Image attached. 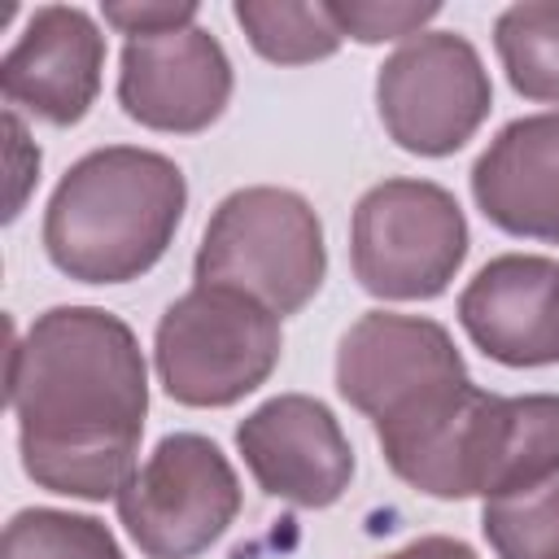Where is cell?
<instances>
[{"label": "cell", "mask_w": 559, "mask_h": 559, "mask_svg": "<svg viewBox=\"0 0 559 559\" xmlns=\"http://www.w3.org/2000/svg\"><path fill=\"white\" fill-rule=\"evenodd\" d=\"M4 397L22 472L61 498L105 502L140 467L148 367L127 319L105 306H52L9 349Z\"/></svg>", "instance_id": "obj_1"}, {"label": "cell", "mask_w": 559, "mask_h": 559, "mask_svg": "<svg viewBox=\"0 0 559 559\" xmlns=\"http://www.w3.org/2000/svg\"><path fill=\"white\" fill-rule=\"evenodd\" d=\"M188 210V179L175 157L140 144L83 153L44 210V253L79 284H131L148 275Z\"/></svg>", "instance_id": "obj_2"}, {"label": "cell", "mask_w": 559, "mask_h": 559, "mask_svg": "<svg viewBox=\"0 0 559 559\" xmlns=\"http://www.w3.org/2000/svg\"><path fill=\"white\" fill-rule=\"evenodd\" d=\"M336 393L371 419L380 454L402 480L476 393V380L437 319L367 310L336 345Z\"/></svg>", "instance_id": "obj_3"}, {"label": "cell", "mask_w": 559, "mask_h": 559, "mask_svg": "<svg viewBox=\"0 0 559 559\" xmlns=\"http://www.w3.org/2000/svg\"><path fill=\"white\" fill-rule=\"evenodd\" d=\"M328 275V245L319 210L275 183L227 192L197 245L192 280L249 293L266 310L297 314L314 301Z\"/></svg>", "instance_id": "obj_4"}, {"label": "cell", "mask_w": 559, "mask_h": 559, "mask_svg": "<svg viewBox=\"0 0 559 559\" xmlns=\"http://www.w3.org/2000/svg\"><path fill=\"white\" fill-rule=\"evenodd\" d=\"M280 354V314L223 284H192L162 310L153 332L162 393L192 411H223L258 393Z\"/></svg>", "instance_id": "obj_5"}, {"label": "cell", "mask_w": 559, "mask_h": 559, "mask_svg": "<svg viewBox=\"0 0 559 559\" xmlns=\"http://www.w3.org/2000/svg\"><path fill=\"white\" fill-rule=\"evenodd\" d=\"M467 214L432 179L371 183L349 214V271L380 301H432L463 271Z\"/></svg>", "instance_id": "obj_6"}, {"label": "cell", "mask_w": 559, "mask_h": 559, "mask_svg": "<svg viewBox=\"0 0 559 559\" xmlns=\"http://www.w3.org/2000/svg\"><path fill=\"white\" fill-rule=\"evenodd\" d=\"M559 472V393H476L402 480L428 498H502Z\"/></svg>", "instance_id": "obj_7"}, {"label": "cell", "mask_w": 559, "mask_h": 559, "mask_svg": "<svg viewBox=\"0 0 559 559\" xmlns=\"http://www.w3.org/2000/svg\"><path fill=\"white\" fill-rule=\"evenodd\" d=\"M240 476L218 441L166 432L118 489V524L144 559H197L240 515Z\"/></svg>", "instance_id": "obj_8"}, {"label": "cell", "mask_w": 559, "mask_h": 559, "mask_svg": "<svg viewBox=\"0 0 559 559\" xmlns=\"http://www.w3.org/2000/svg\"><path fill=\"white\" fill-rule=\"evenodd\" d=\"M489 109V70L459 31H424L376 70V114L402 153L450 157L480 131Z\"/></svg>", "instance_id": "obj_9"}, {"label": "cell", "mask_w": 559, "mask_h": 559, "mask_svg": "<svg viewBox=\"0 0 559 559\" xmlns=\"http://www.w3.org/2000/svg\"><path fill=\"white\" fill-rule=\"evenodd\" d=\"M236 450L266 498L323 511L354 480V445L328 402L275 393L236 424Z\"/></svg>", "instance_id": "obj_10"}, {"label": "cell", "mask_w": 559, "mask_h": 559, "mask_svg": "<svg viewBox=\"0 0 559 559\" xmlns=\"http://www.w3.org/2000/svg\"><path fill=\"white\" fill-rule=\"evenodd\" d=\"M236 74L227 48L205 26L127 39L118 57V105L131 122L162 135L214 127L231 100Z\"/></svg>", "instance_id": "obj_11"}, {"label": "cell", "mask_w": 559, "mask_h": 559, "mask_svg": "<svg viewBox=\"0 0 559 559\" xmlns=\"http://www.w3.org/2000/svg\"><path fill=\"white\" fill-rule=\"evenodd\" d=\"M105 35L79 4H39L0 57V92L9 109H26L52 127H74L100 96Z\"/></svg>", "instance_id": "obj_12"}, {"label": "cell", "mask_w": 559, "mask_h": 559, "mask_svg": "<svg viewBox=\"0 0 559 559\" xmlns=\"http://www.w3.org/2000/svg\"><path fill=\"white\" fill-rule=\"evenodd\" d=\"M467 341L502 367L559 362V262L542 253H498L459 293Z\"/></svg>", "instance_id": "obj_13"}, {"label": "cell", "mask_w": 559, "mask_h": 559, "mask_svg": "<svg viewBox=\"0 0 559 559\" xmlns=\"http://www.w3.org/2000/svg\"><path fill=\"white\" fill-rule=\"evenodd\" d=\"M476 210L515 240L559 245V109L511 118L472 162Z\"/></svg>", "instance_id": "obj_14"}, {"label": "cell", "mask_w": 559, "mask_h": 559, "mask_svg": "<svg viewBox=\"0 0 559 559\" xmlns=\"http://www.w3.org/2000/svg\"><path fill=\"white\" fill-rule=\"evenodd\" d=\"M493 52L515 96L559 105V0H520L493 17Z\"/></svg>", "instance_id": "obj_15"}, {"label": "cell", "mask_w": 559, "mask_h": 559, "mask_svg": "<svg viewBox=\"0 0 559 559\" xmlns=\"http://www.w3.org/2000/svg\"><path fill=\"white\" fill-rule=\"evenodd\" d=\"M231 17L240 22L249 48L271 66H310L328 61L341 48V31L328 4L301 0H236Z\"/></svg>", "instance_id": "obj_16"}, {"label": "cell", "mask_w": 559, "mask_h": 559, "mask_svg": "<svg viewBox=\"0 0 559 559\" xmlns=\"http://www.w3.org/2000/svg\"><path fill=\"white\" fill-rule=\"evenodd\" d=\"M480 533L498 559H559V472L533 489L489 498Z\"/></svg>", "instance_id": "obj_17"}, {"label": "cell", "mask_w": 559, "mask_h": 559, "mask_svg": "<svg viewBox=\"0 0 559 559\" xmlns=\"http://www.w3.org/2000/svg\"><path fill=\"white\" fill-rule=\"evenodd\" d=\"M4 559H127L105 520L61 507H22L4 524Z\"/></svg>", "instance_id": "obj_18"}, {"label": "cell", "mask_w": 559, "mask_h": 559, "mask_svg": "<svg viewBox=\"0 0 559 559\" xmlns=\"http://www.w3.org/2000/svg\"><path fill=\"white\" fill-rule=\"evenodd\" d=\"M328 13L336 22V31L345 39L358 44H389V39H415L424 35V26L441 13V4L432 0H328Z\"/></svg>", "instance_id": "obj_19"}, {"label": "cell", "mask_w": 559, "mask_h": 559, "mask_svg": "<svg viewBox=\"0 0 559 559\" xmlns=\"http://www.w3.org/2000/svg\"><path fill=\"white\" fill-rule=\"evenodd\" d=\"M100 17L118 35L144 39V35H166V31L197 26L201 4L197 0H109V4H100Z\"/></svg>", "instance_id": "obj_20"}, {"label": "cell", "mask_w": 559, "mask_h": 559, "mask_svg": "<svg viewBox=\"0 0 559 559\" xmlns=\"http://www.w3.org/2000/svg\"><path fill=\"white\" fill-rule=\"evenodd\" d=\"M4 127H9V153H13V192H9V210L4 218L13 223L22 214V201H26V188L39 179V148L26 140V127L17 118V109H4Z\"/></svg>", "instance_id": "obj_21"}, {"label": "cell", "mask_w": 559, "mask_h": 559, "mask_svg": "<svg viewBox=\"0 0 559 559\" xmlns=\"http://www.w3.org/2000/svg\"><path fill=\"white\" fill-rule=\"evenodd\" d=\"M384 559H480L463 537H445V533H428V537H415L406 546H397L393 555Z\"/></svg>", "instance_id": "obj_22"}]
</instances>
